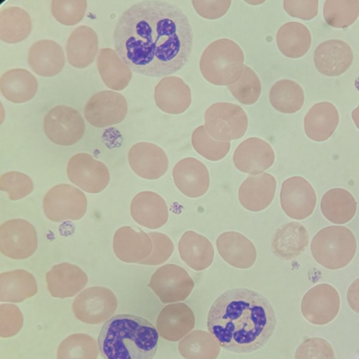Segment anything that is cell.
Returning a JSON list of instances; mask_svg holds the SVG:
<instances>
[{
  "mask_svg": "<svg viewBox=\"0 0 359 359\" xmlns=\"http://www.w3.org/2000/svg\"><path fill=\"white\" fill-rule=\"evenodd\" d=\"M23 325V316L19 308L11 304L0 306V336L11 337L17 334Z\"/></svg>",
  "mask_w": 359,
  "mask_h": 359,
  "instance_id": "c3c4849f",
  "label": "cell"
},
{
  "mask_svg": "<svg viewBox=\"0 0 359 359\" xmlns=\"http://www.w3.org/2000/svg\"><path fill=\"white\" fill-rule=\"evenodd\" d=\"M245 2L248 4H250L251 5H253V6H255V5L256 6V5H259L260 4L264 3V1H245Z\"/></svg>",
  "mask_w": 359,
  "mask_h": 359,
  "instance_id": "db71d44e",
  "label": "cell"
},
{
  "mask_svg": "<svg viewBox=\"0 0 359 359\" xmlns=\"http://www.w3.org/2000/svg\"><path fill=\"white\" fill-rule=\"evenodd\" d=\"M309 234L303 225L290 222L282 225L275 232L271 243L273 252L284 259L299 255L307 247Z\"/></svg>",
  "mask_w": 359,
  "mask_h": 359,
  "instance_id": "1f68e13d",
  "label": "cell"
},
{
  "mask_svg": "<svg viewBox=\"0 0 359 359\" xmlns=\"http://www.w3.org/2000/svg\"><path fill=\"white\" fill-rule=\"evenodd\" d=\"M37 284L34 276L24 269H15L0 274V300L22 302L36 294Z\"/></svg>",
  "mask_w": 359,
  "mask_h": 359,
  "instance_id": "836d02e7",
  "label": "cell"
},
{
  "mask_svg": "<svg viewBox=\"0 0 359 359\" xmlns=\"http://www.w3.org/2000/svg\"><path fill=\"white\" fill-rule=\"evenodd\" d=\"M86 9V0H53L50 4L55 19L66 26H73L81 22Z\"/></svg>",
  "mask_w": 359,
  "mask_h": 359,
  "instance_id": "ee69618b",
  "label": "cell"
},
{
  "mask_svg": "<svg viewBox=\"0 0 359 359\" xmlns=\"http://www.w3.org/2000/svg\"><path fill=\"white\" fill-rule=\"evenodd\" d=\"M117 306V299L111 290L94 286L85 289L77 295L72 304V310L81 321L100 324L115 313Z\"/></svg>",
  "mask_w": 359,
  "mask_h": 359,
  "instance_id": "9c48e42d",
  "label": "cell"
},
{
  "mask_svg": "<svg viewBox=\"0 0 359 359\" xmlns=\"http://www.w3.org/2000/svg\"><path fill=\"white\" fill-rule=\"evenodd\" d=\"M269 101L277 111L283 114H292L303 106L304 94L302 88L297 82L281 79L271 88Z\"/></svg>",
  "mask_w": 359,
  "mask_h": 359,
  "instance_id": "f35d334b",
  "label": "cell"
},
{
  "mask_svg": "<svg viewBox=\"0 0 359 359\" xmlns=\"http://www.w3.org/2000/svg\"><path fill=\"white\" fill-rule=\"evenodd\" d=\"M38 241L34 226L23 219H13L0 226V250L14 259H24L36 251Z\"/></svg>",
  "mask_w": 359,
  "mask_h": 359,
  "instance_id": "8fae6325",
  "label": "cell"
},
{
  "mask_svg": "<svg viewBox=\"0 0 359 359\" xmlns=\"http://www.w3.org/2000/svg\"><path fill=\"white\" fill-rule=\"evenodd\" d=\"M205 128L214 140L223 142L241 138L248 126L245 111L238 104L217 102L205 112Z\"/></svg>",
  "mask_w": 359,
  "mask_h": 359,
  "instance_id": "8992f818",
  "label": "cell"
},
{
  "mask_svg": "<svg viewBox=\"0 0 359 359\" xmlns=\"http://www.w3.org/2000/svg\"><path fill=\"white\" fill-rule=\"evenodd\" d=\"M200 71L206 81L215 86H230L242 76L244 54L241 48L229 39L212 42L203 52Z\"/></svg>",
  "mask_w": 359,
  "mask_h": 359,
  "instance_id": "277c9868",
  "label": "cell"
},
{
  "mask_svg": "<svg viewBox=\"0 0 359 359\" xmlns=\"http://www.w3.org/2000/svg\"><path fill=\"white\" fill-rule=\"evenodd\" d=\"M178 351L185 359H217L220 345L210 332L195 330L180 340Z\"/></svg>",
  "mask_w": 359,
  "mask_h": 359,
  "instance_id": "74e56055",
  "label": "cell"
},
{
  "mask_svg": "<svg viewBox=\"0 0 359 359\" xmlns=\"http://www.w3.org/2000/svg\"><path fill=\"white\" fill-rule=\"evenodd\" d=\"M216 244L220 256L232 266L248 269L256 261L255 247L248 238L240 233L224 232L217 238Z\"/></svg>",
  "mask_w": 359,
  "mask_h": 359,
  "instance_id": "4316f807",
  "label": "cell"
},
{
  "mask_svg": "<svg viewBox=\"0 0 359 359\" xmlns=\"http://www.w3.org/2000/svg\"><path fill=\"white\" fill-rule=\"evenodd\" d=\"M148 285L163 303L167 304L185 300L192 292L194 283L182 267L167 264L154 273Z\"/></svg>",
  "mask_w": 359,
  "mask_h": 359,
  "instance_id": "30bf717a",
  "label": "cell"
},
{
  "mask_svg": "<svg viewBox=\"0 0 359 359\" xmlns=\"http://www.w3.org/2000/svg\"><path fill=\"white\" fill-rule=\"evenodd\" d=\"M97 65L101 79L109 88L122 90L129 84L131 69L112 48H102L99 50Z\"/></svg>",
  "mask_w": 359,
  "mask_h": 359,
  "instance_id": "d6a6232c",
  "label": "cell"
},
{
  "mask_svg": "<svg viewBox=\"0 0 359 359\" xmlns=\"http://www.w3.org/2000/svg\"><path fill=\"white\" fill-rule=\"evenodd\" d=\"M154 100L162 111L169 114H180L191 105V89L181 78L165 76L155 87Z\"/></svg>",
  "mask_w": 359,
  "mask_h": 359,
  "instance_id": "44dd1931",
  "label": "cell"
},
{
  "mask_svg": "<svg viewBox=\"0 0 359 359\" xmlns=\"http://www.w3.org/2000/svg\"><path fill=\"white\" fill-rule=\"evenodd\" d=\"M96 341L83 333L73 334L60 344L57 359H97L99 354Z\"/></svg>",
  "mask_w": 359,
  "mask_h": 359,
  "instance_id": "ab89813d",
  "label": "cell"
},
{
  "mask_svg": "<svg viewBox=\"0 0 359 359\" xmlns=\"http://www.w3.org/2000/svg\"><path fill=\"white\" fill-rule=\"evenodd\" d=\"M276 190V180L271 175L263 172L249 175L238 190V199L243 208L259 212L272 202Z\"/></svg>",
  "mask_w": 359,
  "mask_h": 359,
  "instance_id": "7402d4cb",
  "label": "cell"
},
{
  "mask_svg": "<svg viewBox=\"0 0 359 359\" xmlns=\"http://www.w3.org/2000/svg\"><path fill=\"white\" fill-rule=\"evenodd\" d=\"M311 250L318 263L336 270L352 260L356 252V240L347 227L330 226L320 230L313 238Z\"/></svg>",
  "mask_w": 359,
  "mask_h": 359,
  "instance_id": "5b68a950",
  "label": "cell"
},
{
  "mask_svg": "<svg viewBox=\"0 0 359 359\" xmlns=\"http://www.w3.org/2000/svg\"><path fill=\"white\" fill-rule=\"evenodd\" d=\"M46 216L51 221L78 220L86 214L87 199L83 191L71 184H60L52 187L43 200Z\"/></svg>",
  "mask_w": 359,
  "mask_h": 359,
  "instance_id": "52a82bcc",
  "label": "cell"
},
{
  "mask_svg": "<svg viewBox=\"0 0 359 359\" xmlns=\"http://www.w3.org/2000/svg\"><path fill=\"white\" fill-rule=\"evenodd\" d=\"M113 250L123 262L139 263L151 255L153 244L149 236L143 231L124 226L114 234Z\"/></svg>",
  "mask_w": 359,
  "mask_h": 359,
  "instance_id": "603a6c76",
  "label": "cell"
},
{
  "mask_svg": "<svg viewBox=\"0 0 359 359\" xmlns=\"http://www.w3.org/2000/svg\"><path fill=\"white\" fill-rule=\"evenodd\" d=\"M27 61L36 74L51 77L63 69L65 57L62 47L57 43L50 39H41L29 48Z\"/></svg>",
  "mask_w": 359,
  "mask_h": 359,
  "instance_id": "484cf974",
  "label": "cell"
},
{
  "mask_svg": "<svg viewBox=\"0 0 359 359\" xmlns=\"http://www.w3.org/2000/svg\"><path fill=\"white\" fill-rule=\"evenodd\" d=\"M232 95L241 104L250 105L259 99L262 86L256 73L248 66H244L241 77L233 84L228 86Z\"/></svg>",
  "mask_w": 359,
  "mask_h": 359,
  "instance_id": "7bdbcfd3",
  "label": "cell"
},
{
  "mask_svg": "<svg viewBox=\"0 0 359 359\" xmlns=\"http://www.w3.org/2000/svg\"><path fill=\"white\" fill-rule=\"evenodd\" d=\"M346 297L351 309L359 313V278L355 279L349 286Z\"/></svg>",
  "mask_w": 359,
  "mask_h": 359,
  "instance_id": "816d5d0a",
  "label": "cell"
},
{
  "mask_svg": "<svg viewBox=\"0 0 359 359\" xmlns=\"http://www.w3.org/2000/svg\"><path fill=\"white\" fill-rule=\"evenodd\" d=\"M158 341V331L147 320L119 314L103 325L98 346L104 359H153Z\"/></svg>",
  "mask_w": 359,
  "mask_h": 359,
  "instance_id": "3957f363",
  "label": "cell"
},
{
  "mask_svg": "<svg viewBox=\"0 0 359 359\" xmlns=\"http://www.w3.org/2000/svg\"><path fill=\"white\" fill-rule=\"evenodd\" d=\"M340 309V297L337 290L327 283L311 287L302 298L301 311L311 323L324 325L333 320Z\"/></svg>",
  "mask_w": 359,
  "mask_h": 359,
  "instance_id": "4fadbf2b",
  "label": "cell"
},
{
  "mask_svg": "<svg viewBox=\"0 0 359 359\" xmlns=\"http://www.w3.org/2000/svg\"><path fill=\"white\" fill-rule=\"evenodd\" d=\"M357 203L346 189L334 188L327 191L320 202L323 215L332 223L342 224L349 222L355 215Z\"/></svg>",
  "mask_w": 359,
  "mask_h": 359,
  "instance_id": "e575fe53",
  "label": "cell"
},
{
  "mask_svg": "<svg viewBox=\"0 0 359 359\" xmlns=\"http://www.w3.org/2000/svg\"><path fill=\"white\" fill-rule=\"evenodd\" d=\"M113 39L118 56L132 70L163 77L179 71L188 62L193 32L180 7L165 1L146 0L123 11Z\"/></svg>",
  "mask_w": 359,
  "mask_h": 359,
  "instance_id": "6da1fadb",
  "label": "cell"
},
{
  "mask_svg": "<svg viewBox=\"0 0 359 359\" xmlns=\"http://www.w3.org/2000/svg\"><path fill=\"white\" fill-rule=\"evenodd\" d=\"M153 250L151 255L138 264L146 265H160L167 261L172 255L174 245L171 239L162 233L149 232Z\"/></svg>",
  "mask_w": 359,
  "mask_h": 359,
  "instance_id": "7dc6e473",
  "label": "cell"
},
{
  "mask_svg": "<svg viewBox=\"0 0 359 359\" xmlns=\"http://www.w3.org/2000/svg\"><path fill=\"white\" fill-rule=\"evenodd\" d=\"M276 326L275 311L262 294L247 288L222 293L208 313L207 327L224 349L249 353L264 346Z\"/></svg>",
  "mask_w": 359,
  "mask_h": 359,
  "instance_id": "7a4b0ae2",
  "label": "cell"
},
{
  "mask_svg": "<svg viewBox=\"0 0 359 359\" xmlns=\"http://www.w3.org/2000/svg\"><path fill=\"white\" fill-rule=\"evenodd\" d=\"M294 359H335V355L332 346L327 340L311 337L299 345Z\"/></svg>",
  "mask_w": 359,
  "mask_h": 359,
  "instance_id": "bcb514c9",
  "label": "cell"
},
{
  "mask_svg": "<svg viewBox=\"0 0 359 359\" xmlns=\"http://www.w3.org/2000/svg\"><path fill=\"white\" fill-rule=\"evenodd\" d=\"M67 173L74 184L90 194L103 191L110 178L107 166L86 153L76 154L69 159Z\"/></svg>",
  "mask_w": 359,
  "mask_h": 359,
  "instance_id": "5bb4252c",
  "label": "cell"
},
{
  "mask_svg": "<svg viewBox=\"0 0 359 359\" xmlns=\"http://www.w3.org/2000/svg\"><path fill=\"white\" fill-rule=\"evenodd\" d=\"M191 143L197 153L212 161H217L224 158L231 148L230 142L218 141L212 138L205 126H201L194 130L191 135Z\"/></svg>",
  "mask_w": 359,
  "mask_h": 359,
  "instance_id": "b9f144b4",
  "label": "cell"
},
{
  "mask_svg": "<svg viewBox=\"0 0 359 359\" xmlns=\"http://www.w3.org/2000/svg\"><path fill=\"white\" fill-rule=\"evenodd\" d=\"M130 214L140 225L156 229L163 226L168 219V209L164 199L158 194L144 191L132 200Z\"/></svg>",
  "mask_w": 359,
  "mask_h": 359,
  "instance_id": "d4e9b609",
  "label": "cell"
},
{
  "mask_svg": "<svg viewBox=\"0 0 359 359\" xmlns=\"http://www.w3.org/2000/svg\"><path fill=\"white\" fill-rule=\"evenodd\" d=\"M194 326V313L184 303H174L165 306L156 320V328L160 337L170 341L181 340Z\"/></svg>",
  "mask_w": 359,
  "mask_h": 359,
  "instance_id": "ac0fdd59",
  "label": "cell"
},
{
  "mask_svg": "<svg viewBox=\"0 0 359 359\" xmlns=\"http://www.w3.org/2000/svg\"><path fill=\"white\" fill-rule=\"evenodd\" d=\"M353 53L350 46L339 39H330L320 43L313 55L317 69L328 76H339L351 65Z\"/></svg>",
  "mask_w": 359,
  "mask_h": 359,
  "instance_id": "d6986e66",
  "label": "cell"
},
{
  "mask_svg": "<svg viewBox=\"0 0 359 359\" xmlns=\"http://www.w3.org/2000/svg\"><path fill=\"white\" fill-rule=\"evenodd\" d=\"M339 116L335 106L328 102L315 104L304 117L306 135L312 140L323 142L327 140L336 130Z\"/></svg>",
  "mask_w": 359,
  "mask_h": 359,
  "instance_id": "f1b7e54d",
  "label": "cell"
},
{
  "mask_svg": "<svg viewBox=\"0 0 359 359\" xmlns=\"http://www.w3.org/2000/svg\"><path fill=\"white\" fill-rule=\"evenodd\" d=\"M43 127L47 137L61 146H71L83 136L85 123L76 109L57 105L51 108L43 118Z\"/></svg>",
  "mask_w": 359,
  "mask_h": 359,
  "instance_id": "ba28073f",
  "label": "cell"
},
{
  "mask_svg": "<svg viewBox=\"0 0 359 359\" xmlns=\"http://www.w3.org/2000/svg\"><path fill=\"white\" fill-rule=\"evenodd\" d=\"M98 51V38L90 27L81 25L70 34L66 44L69 63L74 67L83 69L94 61Z\"/></svg>",
  "mask_w": 359,
  "mask_h": 359,
  "instance_id": "83f0119b",
  "label": "cell"
},
{
  "mask_svg": "<svg viewBox=\"0 0 359 359\" xmlns=\"http://www.w3.org/2000/svg\"><path fill=\"white\" fill-rule=\"evenodd\" d=\"M127 112L128 103L124 96L112 90L95 93L84 109L86 121L96 128L116 125L124 120Z\"/></svg>",
  "mask_w": 359,
  "mask_h": 359,
  "instance_id": "7c38bea8",
  "label": "cell"
},
{
  "mask_svg": "<svg viewBox=\"0 0 359 359\" xmlns=\"http://www.w3.org/2000/svg\"><path fill=\"white\" fill-rule=\"evenodd\" d=\"M0 90L3 96L13 103H24L32 100L38 90L36 77L28 70L13 69L0 78Z\"/></svg>",
  "mask_w": 359,
  "mask_h": 359,
  "instance_id": "4dcf8cb0",
  "label": "cell"
},
{
  "mask_svg": "<svg viewBox=\"0 0 359 359\" xmlns=\"http://www.w3.org/2000/svg\"><path fill=\"white\" fill-rule=\"evenodd\" d=\"M358 15V0H327L324 3V19L332 27H347L356 20Z\"/></svg>",
  "mask_w": 359,
  "mask_h": 359,
  "instance_id": "60d3db41",
  "label": "cell"
},
{
  "mask_svg": "<svg viewBox=\"0 0 359 359\" xmlns=\"http://www.w3.org/2000/svg\"><path fill=\"white\" fill-rule=\"evenodd\" d=\"M34 189L32 179L26 174L11 171L0 177V190L6 191L11 201H17L30 194Z\"/></svg>",
  "mask_w": 359,
  "mask_h": 359,
  "instance_id": "f6af8a7d",
  "label": "cell"
},
{
  "mask_svg": "<svg viewBox=\"0 0 359 359\" xmlns=\"http://www.w3.org/2000/svg\"><path fill=\"white\" fill-rule=\"evenodd\" d=\"M280 198L283 210L294 219H304L310 216L316 204L313 188L300 176L290 177L283 182Z\"/></svg>",
  "mask_w": 359,
  "mask_h": 359,
  "instance_id": "9a60e30c",
  "label": "cell"
},
{
  "mask_svg": "<svg viewBox=\"0 0 359 359\" xmlns=\"http://www.w3.org/2000/svg\"><path fill=\"white\" fill-rule=\"evenodd\" d=\"M276 43L280 51L290 58H299L305 55L311 44L309 29L297 22L282 25L276 34Z\"/></svg>",
  "mask_w": 359,
  "mask_h": 359,
  "instance_id": "d590c367",
  "label": "cell"
},
{
  "mask_svg": "<svg viewBox=\"0 0 359 359\" xmlns=\"http://www.w3.org/2000/svg\"><path fill=\"white\" fill-rule=\"evenodd\" d=\"M196 12L203 18L217 20L224 15L229 9L231 0H192Z\"/></svg>",
  "mask_w": 359,
  "mask_h": 359,
  "instance_id": "681fc988",
  "label": "cell"
},
{
  "mask_svg": "<svg viewBox=\"0 0 359 359\" xmlns=\"http://www.w3.org/2000/svg\"><path fill=\"white\" fill-rule=\"evenodd\" d=\"M179 253L184 262L196 271L208 268L214 259V248L205 236L195 231H186L178 244Z\"/></svg>",
  "mask_w": 359,
  "mask_h": 359,
  "instance_id": "f546056e",
  "label": "cell"
},
{
  "mask_svg": "<svg viewBox=\"0 0 359 359\" xmlns=\"http://www.w3.org/2000/svg\"><path fill=\"white\" fill-rule=\"evenodd\" d=\"M275 160L271 146L259 137H250L236 149L233 161L240 171L252 175L260 174L270 168Z\"/></svg>",
  "mask_w": 359,
  "mask_h": 359,
  "instance_id": "e0dca14e",
  "label": "cell"
},
{
  "mask_svg": "<svg viewBox=\"0 0 359 359\" xmlns=\"http://www.w3.org/2000/svg\"><path fill=\"white\" fill-rule=\"evenodd\" d=\"M318 0H285L283 8L290 16L309 20L318 14Z\"/></svg>",
  "mask_w": 359,
  "mask_h": 359,
  "instance_id": "f907efd6",
  "label": "cell"
},
{
  "mask_svg": "<svg viewBox=\"0 0 359 359\" xmlns=\"http://www.w3.org/2000/svg\"><path fill=\"white\" fill-rule=\"evenodd\" d=\"M351 116L355 123V126L359 129V104L352 111Z\"/></svg>",
  "mask_w": 359,
  "mask_h": 359,
  "instance_id": "f5cc1de1",
  "label": "cell"
},
{
  "mask_svg": "<svg viewBox=\"0 0 359 359\" xmlns=\"http://www.w3.org/2000/svg\"><path fill=\"white\" fill-rule=\"evenodd\" d=\"M174 182L185 196L198 198L208 189L210 176L208 168L195 158L188 157L177 162L172 170Z\"/></svg>",
  "mask_w": 359,
  "mask_h": 359,
  "instance_id": "ffe728a7",
  "label": "cell"
},
{
  "mask_svg": "<svg viewBox=\"0 0 359 359\" xmlns=\"http://www.w3.org/2000/svg\"><path fill=\"white\" fill-rule=\"evenodd\" d=\"M29 13L18 6H8L0 13V39L7 43H17L26 39L32 32Z\"/></svg>",
  "mask_w": 359,
  "mask_h": 359,
  "instance_id": "8d00e7d4",
  "label": "cell"
},
{
  "mask_svg": "<svg viewBox=\"0 0 359 359\" xmlns=\"http://www.w3.org/2000/svg\"><path fill=\"white\" fill-rule=\"evenodd\" d=\"M47 287L54 297H71L88 283L86 273L78 266L67 262L54 265L46 274Z\"/></svg>",
  "mask_w": 359,
  "mask_h": 359,
  "instance_id": "cb8c5ba5",
  "label": "cell"
},
{
  "mask_svg": "<svg viewBox=\"0 0 359 359\" xmlns=\"http://www.w3.org/2000/svg\"><path fill=\"white\" fill-rule=\"evenodd\" d=\"M128 158L134 172L147 180L160 178L168 168L165 152L159 146L150 142L134 144L129 150Z\"/></svg>",
  "mask_w": 359,
  "mask_h": 359,
  "instance_id": "2e32d148",
  "label": "cell"
},
{
  "mask_svg": "<svg viewBox=\"0 0 359 359\" xmlns=\"http://www.w3.org/2000/svg\"><path fill=\"white\" fill-rule=\"evenodd\" d=\"M358 359H359V358H358Z\"/></svg>",
  "mask_w": 359,
  "mask_h": 359,
  "instance_id": "11a10c76",
  "label": "cell"
}]
</instances>
